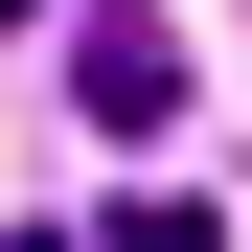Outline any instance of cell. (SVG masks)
I'll use <instances>...</instances> for the list:
<instances>
[{"instance_id":"cell-1","label":"cell","mask_w":252,"mask_h":252,"mask_svg":"<svg viewBox=\"0 0 252 252\" xmlns=\"http://www.w3.org/2000/svg\"><path fill=\"white\" fill-rule=\"evenodd\" d=\"M69 115H92V138H160V115H184V23H160V0H92V23H69Z\"/></svg>"},{"instance_id":"cell-2","label":"cell","mask_w":252,"mask_h":252,"mask_svg":"<svg viewBox=\"0 0 252 252\" xmlns=\"http://www.w3.org/2000/svg\"><path fill=\"white\" fill-rule=\"evenodd\" d=\"M0 23H46V0H0Z\"/></svg>"}]
</instances>
